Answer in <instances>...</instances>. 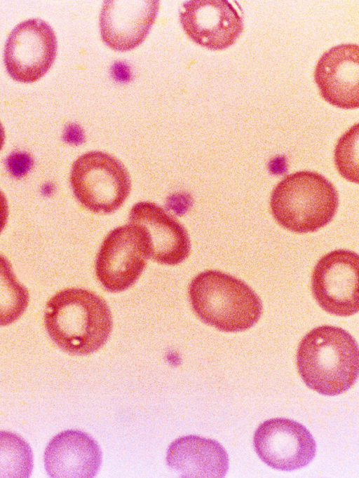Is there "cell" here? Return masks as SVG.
<instances>
[{"label":"cell","mask_w":359,"mask_h":478,"mask_svg":"<svg viewBox=\"0 0 359 478\" xmlns=\"http://www.w3.org/2000/svg\"><path fill=\"white\" fill-rule=\"evenodd\" d=\"M44 322L53 341L62 350L86 355L102 348L112 330V317L106 302L81 288H69L47 303Z\"/></svg>","instance_id":"cell-1"},{"label":"cell","mask_w":359,"mask_h":478,"mask_svg":"<svg viewBox=\"0 0 359 478\" xmlns=\"http://www.w3.org/2000/svg\"><path fill=\"white\" fill-rule=\"evenodd\" d=\"M297 366L304 382L311 389L327 396L341 394L358 378V344L341 327H316L299 344Z\"/></svg>","instance_id":"cell-2"},{"label":"cell","mask_w":359,"mask_h":478,"mask_svg":"<svg viewBox=\"0 0 359 478\" xmlns=\"http://www.w3.org/2000/svg\"><path fill=\"white\" fill-rule=\"evenodd\" d=\"M189 301L204 323L226 332L247 330L259 320L262 303L243 280L216 270L198 274L189 287Z\"/></svg>","instance_id":"cell-3"},{"label":"cell","mask_w":359,"mask_h":478,"mask_svg":"<svg viewBox=\"0 0 359 478\" xmlns=\"http://www.w3.org/2000/svg\"><path fill=\"white\" fill-rule=\"evenodd\" d=\"M338 205L333 184L311 171L286 176L275 186L270 200L276 221L298 233L314 232L326 226L334 217Z\"/></svg>","instance_id":"cell-4"},{"label":"cell","mask_w":359,"mask_h":478,"mask_svg":"<svg viewBox=\"0 0 359 478\" xmlns=\"http://www.w3.org/2000/svg\"><path fill=\"white\" fill-rule=\"evenodd\" d=\"M74 196L86 208L95 213H111L125 202L130 191L129 175L115 157L93 151L79 156L70 175Z\"/></svg>","instance_id":"cell-5"},{"label":"cell","mask_w":359,"mask_h":478,"mask_svg":"<svg viewBox=\"0 0 359 478\" xmlns=\"http://www.w3.org/2000/svg\"><path fill=\"white\" fill-rule=\"evenodd\" d=\"M151 243L146 228L130 224L112 230L102 242L95 273L103 287L119 292L133 285L151 257Z\"/></svg>","instance_id":"cell-6"},{"label":"cell","mask_w":359,"mask_h":478,"mask_svg":"<svg viewBox=\"0 0 359 478\" xmlns=\"http://www.w3.org/2000/svg\"><path fill=\"white\" fill-rule=\"evenodd\" d=\"M359 257L347 250L332 251L318 261L311 276V291L326 312L350 316L359 310Z\"/></svg>","instance_id":"cell-7"},{"label":"cell","mask_w":359,"mask_h":478,"mask_svg":"<svg viewBox=\"0 0 359 478\" xmlns=\"http://www.w3.org/2000/svg\"><path fill=\"white\" fill-rule=\"evenodd\" d=\"M57 53V39L50 26L39 19L18 24L5 44L4 61L15 81L32 83L50 68Z\"/></svg>","instance_id":"cell-8"},{"label":"cell","mask_w":359,"mask_h":478,"mask_svg":"<svg viewBox=\"0 0 359 478\" xmlns=\"http://www.w3.org/2000/svg\"><path fill=\"white\" fill-rule=\"evenodd\" d=\"M227 0H191L184 2L180 20L187 36L210 50L233 45L243 30L241 8Z\"/></svg>","instance_id":"cell-9"},{"label":"cell","mask_w":359,"mask_h":478,"mask_svg":"<svg viewBox=\"0 0 359 478\" xmlns=\"http://www.w3.org/2000/svg\"><path fill=\"white\" fill-rule=\"evenodd\" d=\"M255 450L269 467L291 471L306 466L315 457L316 442L301 423L276 418L264 421L255 430Z\"/></svg>","instance_id":"cell-10"},{"label":"cell","mask_w":359,"mask_h":478,"mask_svg":"<svg viewBox=\"0 0 359 478\" xmlns=\"http://www.w3.org/2000/svg\"><path fill=\"white\" fill-rule=\"evenodd\" d=\"M158 0H107L100 15L102 41L111 48L127 51L140 45L156 18Z\"/></svg>","instance_id":"cell-11"},{"label":"cell","mask_w":359,"mask_h":478,"mask_svg":"<svg viewBox=\"0 0 359 478\" xmlns=\"http://www.w3.org/2000/svg\"><path fill=\"white\" fill-rule=\"evenodd\" d=\"M315 82L322 97L341 109L359 107V47L354 43L335 46L318 60Z\"/></svg>","instance_id":"cell-12"},{"label":"cell","mask_w":359,"mask_h":478,"mask_svg":"<svg viewBox=\"0 0 359 478\" xmlns=\"http://www.w3.org/2000/svg\"><path fill=\"white\" fill-rule=\"evenodd\" d=\"M129 221L147 231L151 243V257L156 262L173 266L188 257L191 243L187 230L161 207L139 202L132 207Z\"/></svg>","instance_id":"cell-13"},{"label":"cell","mask_w":359,"mask_h":478,"mask_svg":"<svg viewBox=\"0 0 359 478\" xmlns=\"http://www.w3.org/2000/svg\"><path fill=\"white\" fill-rule=\"evenodd\" d=\"M44 463L50 477L91 478L102 463V451L97 442L87 433L65 430L55 435L47 445Z\"/></svg>","instance_id":"cell-14"},{"label":"cell","mask_w":359,"mask_h":478,"mask_svg":"<svg viewBox=\"0 0 359 478\" xmlns=\"http://www.w3.org/2000/svg\"><path fill=\"white\" fill-rule=\"evenodd\" d=\"M168 465L183 477H224L229 469V456L217 441L187 435L168 446Z\"/></svg>","instance_id":"cell-15"},{"label":"cell","mask_w":359,"mask_h":478,"mask_svg":"<svg viewBox=\"0 0 359 478\" xmlns=\"http://www.w3.org/2000/svg\"><path fill=\"white\" fill-rule=\"evenodd\" d=\"M29 294L17 280L9 261L0 254V326L10 325L27 308Z\"/></svg>","instance_id":"cell-16"},{"label":"cell","mask_w":359,"mask_h":478,"mask_svg":"<svg viewBox=\"0 0 359 478\" xmlns=\"http://www.w3.org/2000/svg\"><path fill=\"white\" fill-rule=\"evenodd\" d=\"M33 469L29 445L19 435L0 431V477L27 478Z\"/></svg>","instance_id":"cell-17"},{"label":"cell","mask_w":359,"mask_h":478,"mask_svg":"<svg viewBox=\"0 0 359 478\" xmlns=\"http://www.w3.org/2000/svg\"><path fill=\"white\" fill-rule=\"evenodd\" d=\"M358 124L347 130L334 149V163L340 175L348 181L358 183Z\"/></svg>","instance_id":"cell-18"},{"label":"cell","mask_w":359,"mask_h":478,"mask_svg":"<svg viewBox=\"0 0 359 478\" xmlns=\"http://www.w3.org/2000/svg\"><path fill=\"white\" fill-rule=\"evenodd\" d=\"M6 165L9 173L15 178L25 176L33 165L32 157L25 152H13L7 158Z\"/></svg>","instance_id":"cell-19"},{"label":"cell","mask_w":359,"mask_h":478,"mask_svg":"<svg viewBox=\"0 0 359 478\" xmlns=\"http://www.w3.org/2000/svg\"><path fill=\"white\" fill-rule=\"evenodd\" d=\"M192 205V197L185 192L172 193L166 200V207L179 216L187 213Z\"/></svg>","instance_id":"cell-20"},{"label":"cell","mask_w":359,"mask_h":478,"mask_svg":"<svg viewBox=\"0 0 359 478\" xmlns=\"http://www.w3.org/2000/svg\"><path fill=\"white\" fill-rule=\"evenodd\" d=\"M63 139L69 144H81L85 141L83 130L77 124H69L64 130Z\"/></svg>","instance_id":"cell-21"},{"label":"cell","mask_w":359,"mask_h":478,"mask_svg":"<svg viewBox=\"0 0 359 478\" xmlns=\"http://www.w3.org/2000/svg\"><path fill=\"white\" fill-rule=\"evenodd\" d=\"M113 78L118 82H128L131 79L130 69L123 62H116L111 67Z\"/></svg>","instance_id":"cell-22"},{"label":"cell","mask_w":359,"mask_h":478,"mask_svg":"<svg viewBox=\"0 0 359 478\" xmlns=\"http://www.w3.org/2000/svg\"><path fill=\"white\" fill-rule=\"evenodd\" d=\"M8 207L4 194L0 191V233L2 231L7 222Z\"/></svg>","instance_id":"cell-23"},{"label":"cell","mask_w":359,"mask_h":478,"mask_svg":"<svg viewBox=\"0 0 359 478\" xmlns=\"http://www.w3.org/2000/svg\"><path fill=\"white\" fill-rule=\"evenodd\" d=\"M4 139H5L4 129V127L0 122V150L3 147V145L4 144Z\"/></svg>","instance_id":"cell-24"},{"label":"cell","mask_w":359,"mask_h":478,"mask_svg":"<svg viewBox=\"0 0 359 478\" xmlns=\"http://www.w3.org/2000/svg\"><path fill=\"white\" fill-rule=\"evenodd\" d=\"M43 192L45 194H47V193H48V194H50V193L52 192V191H53V188H52L51 186L45 185V186L43 187Z\"/></svg>","instance_id":"cell-25"}]
</instances>
